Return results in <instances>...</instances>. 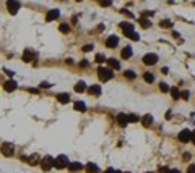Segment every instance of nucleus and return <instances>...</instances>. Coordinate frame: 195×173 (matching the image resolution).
<instances>
[{
    "label": "nucleus",
    "mask_w": 195,
    "mask_h": 173,
    "mask_svg": "<svg viewBox=\"0 0 195 173\" xmlns=\"http://www.w3.org/2000/svg\"><path fill=\"white\" fill-rule=\"evenodd\" d=\"M143 79H145L146 83H153L154 81V76L151 75V73H145V75H143Z\"/></svg>",
    "instance_id": "26"
},
{
    "label": "nucleus",
    "mask_w": 195,
    "mask_h": 173,
    "mask_svg": "<svg viewBox=\"0 0 195 173\" xmlns=\"http://www.w3.org/2000/svg\"><path fill=\"white\" fill-rule=\"evenodd\" d=\"M77 2H81V0H77Z\"/></svg>",
    "instance_id": "45"
},
{
    "label": "nucleus",
    "mask_w": 195,
    "mask_h": 173,
    "mask_svg": "<svg viewBox=\"0 0 195 173\" xmlns=\"http://www.w3.org/2000/svg\"><path fill=\"white\" fill-rule=\"evenodd\" d=\"M182 157H184V160H189V159H190V154H187V152H185V154L182 155Z\"/></svg>",
    "instance_id": "38"
},
{
    "label": "nucleus",
    "mask_w": 195,
    "mask_h": 173,
    "mask_svg": "<svg viewBox=\"0 0 195 173\" xmlns=\"http://www.w3.org/2000/svg\"><path fill=\"white\" fill-rule=\"evenodd\" d=\"M129 122L130 123H137V122H142V118L138 115H135V113H130L129 115Z\"/></svg>",
    "instance_id": "25"
},
{
    "label": "nucleus",
    "mask_w": 195,
    "mask_h": 173,
    "mask_svg": "<svg viewBox=\"0 0 195 173\" xmlns=\"http://www.w3.org/2000/svg\"><path fill=\"white\" fill-rule=\"evenodd\" d=\"M138 23H140V26L145 28V29L151 26V21H150V19H146V18H138Z\"/></svg>",
    "instance_id": "22"
},
{
    "label": "nucleus",
    "mask_w": 195,
    "mask_h": 173,
    "mask_svg": "<svg viewBox=\"0 0 195 173\" xmlns=\"http://www.w3.org/2000/svg\"><path fill=\"white\" fill-rule=\"evenodd\" d=\"M120 28L124 29V34L129 36L130 33H133V26L130 25V23H120Z\"/></svg>",
    "instance_id": "14"
},
{
    "label": "nucleus",
    "mask_w": 195,
    "mask_h": 173,
    "mask_svg": "<svg viewBox=\"0 0 195 173\" xmlns=\"http://www.w3.org/2000/svg\"><path fill=\"white\" fill-rule=\"evenodd\" d=\"M102 29H104V26H102V25H99V26H98V33H101Z\"/></svg>",
    "instance_id": "40"
},
{
    "label": "nucleus",
    "mask_w": 195,
    "mask_h": 173,
    "mask_svg": "<svg viewBox=\"0 0 195 173\" xmlns=\"http://www.w3.org/2000/svg\"><path fill=\"white\" fill-rule=\"evenodd\" d=\"M160 26L161 28H171V26H172V23H171L169 19H163V21H160Z\"/></svg>",
    "instance_id": "29"
},
{
    "label": "nucleus",
    "mask_w": 195,
    "mask_h": 173,
    "mask_svg": "<svg viewBox=\"0 0 195 173\" xmlns=\"http://www.w3.org/2000/svg\"><path fill=\"white\" fill-rule=\"evenodd\" d=\"M83 165L81 163H78V162H72V163H69V170L70 172H80V170H83Z\"/></svg>",
    "instance_id": "15"
},
{
    "label": "nucleus",
    "mask_w": 195,
    "mask_h": 173,
    "mask_svg": "<svg viewBox=\"0 0 195 173\" xmlns=\"http://www.w3.org/2000/svg\"><path fill=\"white\" fill-rule=\"evenodd\" d=\"M127 37H129V39H132V41H138V39H140V36H138V34L133 31V33H130L129 36H127Z\"/></svg>",
    "instance_id": "30"
},
{
    "label": "nucleus",
    "mask_w": 195,
    "mask_h": 173,
    "mask_svg": "<svg viewBox=\"0 0 195 173\" xmlns=\"http://www.w3.org/2000/svg\"><path fill=\"white\" fill-rule=\"evenodd\" d=\"M169 173H181V172H179L177 168H176V170H169Z\"/></svg>",
    "instance_id": "43"
},
{
    "label": "nucleus",
    "mask_w": 195,
    "mask_h": 173,
    "mask_svg": "<svg viewBox=\"0 0 195 173\" xmlns=\"http://www.w3.org/2000/svg\"><path fill=\"white\" fill-rule=\"evenodd\" d=\"M130 57H132V47H124V49H122V58L124 60H129Z\"/></svg>",
    "instance_id": "16"
},
{
    "label": "nucleus",
    "mask_w": 195,
    "mask_h": 173,
    "mask_svg": "<svg viewBox=\"0 0 195 173\" xmlns=\"http://www.w3.org/2000/svg\"><path fill=\"white\" fill-rule=\"evenodd\" d=\"M107 63H109V66H112L114 70H120V63H119L117 60H114V58H109V60H107Z\"/></svg>",
    "instance_id": "21"
},
{
    "label": "nucleus",
    "mask_w": 195,
    "mask_h": 173,
    "mask_svg": "<svg viewBox=\"0 0 195 173\" xmlns=\"http://www.w3.org/2000/svg\"><path fill=\"white\" fill-rule=\"evenodd\" d=\"M114 173H122V172H114Z\"/></svg>",
    "instance_id": "44"
},
{
    "label": "nucleus",
    "mask_w": 195,
    "mask_h": 173,
    "mask_svg": "<svg viewBox=\"0 0 195 173\" xmlns=\"http://www.w3.org/2000/svg\"><path fill=\"white\" fill-rule=\"evenodd\" d=\"M3 87H5L7 92H13L15 89H17V83H15L13 79H8V81L3 84Z\"/></svg>",
    "instance_id": "11"
},
{
    "label": "nucleus",
    "mask_w": 195,
    "mask_h": 173,
    "mask_svg": "<svg viewBox=\"0 0 195 173\" xmlns=\"http://www.w3.org/2000/svg\"><path fill=\"white\" fill-rule=\"evenodd\" d=\"M114 172H115V170H112V168H107V170H106L104 173H114Z\"/></svg>",
    "instance_id": "42"
},
{
    "label": "nucleus",
    "mask_w": 195,
    "mask_h": 173,
    "mask_svg": "<svg viewBox=\"0 0 195 173\" xmlns=\"http://www.w3.org/2000/svg\"><path fill=\"white\" fill-rule=\"evenodd\" d=\"M73 107H75V110H78V112H85L86 110V104L83 102V100H77Z\"/></svg>",
    "instance_id": "18"
},
{
    "label": "nucleus",
    "mask_w": 195,
    "mask_h": 173,
    "mask_svg": "<svg viewBox=\"0 0 195 173\" xmlns=\"http://www.w3.org/2000/svg\"><path fill=\"white\" fill-rule=\"evenodd\" d=\"M13 152H15L13 144H10V142H3L2 144V154L5 157H11V155H13Z\"/></svg>",
    "instance_id": "5"
},
{
    "label": "nucleus",
    "mask_w": 195,
    "mask_h": 173,
    "mask_svg": "<svg viewBox=\"0 0 195 173\" xmlns=\"http://www.w3.org/2000/svg\"><path fill=\"white\" fill-rule=\"evenodd\" d=\"M85 89H86V84H85V81H78L77 84H75V92H85Z\"/></svg>",
    "instance_id": "20"
},
{
    "label": "nucleus",
    "mask_w": 195,
    "mask_h": 173,
    "mask_svg": "<svg viewBox=\"0 0 195 173\" xmlns=\"http://www.w3.org/2000/svg\"><path fill=\"white\" fill-rule=\"evenodd\" d=\"M33 58H34V52L29 50V49H26L25 54H23V60H25V62H31Z\"/></svg>",
    "instance_id": "17"
},
{
    "label": "nucleus",
    "mask_w": 195,
    "mask_h": 173,
    "mask_svg": "<svg viewBox=\"0 0 195 173\" xmlns=\"http://www.w3.org/2000/svg\"><path fill=\"white\" fill-rule=\"evenodd\" d=\"M96 62H99V63H102V62H106V57L102 54H99L98 57H96Z\"/></svg>",
    "instance_id": "34"
},
{
    "label": "nucleus",
    "mask_w": 195,
    "mask_h": 173,
    "mask_svg": "<svg viewBox=\"0 0 195 173\" xmlns=\"http://www.w3.org/2000/svg\"><path fill=\"white\" fill-rule=\"evenodd\" d=\"M88 94L90 95H101V87L98 84H93V86L88 87Z\"/></svg>",
    "instance_id": "12"
},
{
    "label": "nucleus",
    "mask_w": 195,
    "mask_h": 173,
    "mask_svg": "<svg viewBox=\"0 0 195 173\" xmlns=\"http://www.w3.org/2000/svg\"><path fill=\"white\" fill-rule=\"evenodd\" d=\"M54 167L59 168V170L69 167V159H67V155H59L57 159H54Z\"/></svg>",
    "instance_id": "2"
},
{
    "label": "nucleus",
    "mask_w": 195,
    "mask_h": 173,
    "mask_svg": "<svg viewBox=\"0 0 195 173\" xmlns=\"http://www.w3.org/2000/svg\"><path fill=\"white\" fill-rule=\"evenodd\" d=\"M187 173H195V165H189V168H187Z\"/></svg>",
    "instance_id": "36"
},
{
    "label": "nucleus",
    "mask_w": 195,
    "mask_h": 173,
    "mask_svg": "<svg viewBox=\"0 0 195 173\" xmlns=\"http://www.w3.org/2000/svg\"><path fill=\"white\" fill-rule=\"evenodd\" d=\"M190 141H192V142L195 144V131H192V139H190Z\"/></svg>",
    "instance_id": "41"
},
{
    "label": "nucleus",
    "mask_w": 195,
    "mask_h": 173,
    "mask_svg": "<svg viewBox=\"0 0 195 173\" xmlns=\"http://www.w3.org/2000/svg\"><path fill=\"white\" fill-rule=\"evenodd\" d=\"M59 15H60L59 10H50L49 13L46 15V21H54L55 18H59Z\"/></svg>",
    "instance_id": "13"
},
{
    "label": "nucleus",
    "mask_w": 195,
    "mask_h": 173,
    "mask_svg": "<svg viewBox=\"0 0 195 173\" xmlns=\"http://www.w3.org/2000/svg\"><path fill=\"white\" fill-rule=\"evenodd\" d=\"M98 76H99L101 81H109V79L114 76V73H112V70H107V68H104V66H99L98 68Z\"/></svg>",
    "instance_id": "1"
},
{
    "label": "nucleus",
    "mask_w": 195,
    "mask_h": 173,
    "mask_svg": "<svg viewBox=\"0 0 195 173\" xmlns=\"http://www.w3.org/2000/svg\"><path fill=\"white\" fill-rule=\"evenodd\" d=\"M142 123L145 125V126H150V125L153 123V116H151V115H145L142 118Z\"/></svg>",
    "instance_id": "23"
},
{
    "label": "nucleus",
    "mask_w": 195,
    "mask_h": 173,
    "mask_svg": "<svg viewBox=\"0 0 195 173\" xmlns=\"http://www.w3.org/2000/svg\"><path fill=\"white\" fill-rule=\"evenodd\" d=\"M158 62V55L156 54H146L145 57H143V63H145V65H154V63Z\"/></svg>",
    "instance_id": "7"
},
{
    "label": "nucleus",
    "mask_w": 195,
    "mask_h": 173,
    "mask_svg": "<svg viewBox=\"0 0 195 173\" xmlns=\"http://www.w3.org/2000/svg\"><path fill=\"white\" fill-rule=\"evenodd\" d=\"M171 94H172V99H179L181 97V92H179V89H176V87H172V89H171Z\"/></svg>",
    "instance_id": "28"
},
{
    "label": "nucleus",
    "mask_w": 195,
    "mask_h": 173,
    "mask_svg": "<svg viewBox=\"0 0 195 173\" xmlns=\"http://www.w3.org/2000/svg\"><path fill=\"white\" fill-rule=\"evenodd\" d=\"M177 139L181 141V142H189V141L192 139V131H189V130H182L181 133H179Z\"/></svg>",
    "instance_id": "6"
},
{
    "label": "nucleus",
    "mask_w": 195,
    "mask_h": 173,
    "mask_svg": "<svg viewBox=\"0 0 195 173\" xmlns=\"http://www.w3.org/2000/svg\"><path fill=\"white\" fill-rule=\"evenodd\" d=\"M99 3H101V7H111V5H112L111 0H99Z\"/></svg>",
    "instance_id": "32"
},
{
    "label": "nucleus",
    "mask_w": 195,
    "mask_h": 173,
    "mask_svg": "<svg viewBox=\"0 0 195 173\" xmlns=\"http://www.w3.org/2000/svg\"><path fill=\"white\" fill-rule=\"evenodd\" d=\"M117 123L120 125V126H127L130 122H129V115H124V113H119L117 115Z\"/></svg>",
    "instance_id": "10"
},
{
    "label": "nucleus",
    "mask_w": 195,
    "mask_h": 173,
    "mask_svg": "<svg viewBox=\"0 0 195 173\" xmlns=\"http://www.w3.org/2000/svg\"><path fill=\"white\" fill-rule=\"evenodd\" d=\"M57 99H59V102H60V104H69V102H70V95H69V94H65V92L59 94V95H57Z\"/></svg>",
    "instance_id": "19"
},
{
    "label": "nucleus",
    "mask_w": 195,
    "mask_h": 173,
    "mask_svg": "<svg viewBox=\"0 0 195 173\" xmlns=\"http://www.w3.org/2000/svg\"><path fill=\"white\" fill-rule=\"evenodd\" d=\"M124 76H125V78H129V79H135V78H137L135 71H132V70H125L124 71Z\"/></svg>",
    "instance_id": "24"
},
{
    "label": "nucleus",
    "mask_w": 195,
    "mask_h": 173,
    "mask_svg": "<svg viewBox=\"0 0 195 173\" xmlns=\"http://www.w3.org/2000/svg\"><path fill=\"white\" fill-rule=\"evenodd\" d=\"M160 89H161L163 92H168V91H171V89H169V86H168L166 83H161V84H160Z\"/></svg>",
    "instance_id": "31"
},
{
    "label": "nucleus",
    "mask_w": 195,
    "mask_h": 173,
    "mask_svg": "<svg viewBox=\"0 0 195 173\" xmlns=\"http://www.w3.org/2000/svg\"><path fill=\"white\" fill-rule=\"evenodd\" d=\"M181 97L184 99V100H189V97H190V92H189V91H184V92L181 94Z\"/></svg>",
    "instance_id": "33"
},
{
    "label": "nucleus",
    "mask_w": 195,
    "mask_h": 173,
    "mask_svg": "<svg viewBox=\"0 0 195 173\" xmlns=\"http://www.w3.org/2000/svg\"><path fill=\"white\" fill-rule=\"evenodd\" d=\"M80 65H81V66H88V62H86V60H83V62L80 63Z\"/></svg>",
    "instance_id": "39"
},
{
    "label": "nucleus",
    "mask_w": 195,
    "mask_h": 173,
    "mask_svg": "<svg viewBox=\"0 0 195 173\" xmlns=\"http://www.w3.org/2000/svg\"><path fill=\"white\" fill-rule=\"evenodd\" d=\"M85 170H86V173H99L98 165L93 163V162H88V163H86V165H85Z\"/></svg>",
    "instance_id": "9"
},
{
    "label": "nucleus",
    "mask_w": 195,
    "mask_h": 173,
    "mask_svg": "<svg viewBox=\"0 0 195 173\" xmlns=\"http://www.w3.org/2000/svg\"><path fill=\"white\" fill-rule=\"evenodd\" d=\"M59 29L62 31L63 34H67V33H70V26L67 25V23H63V25H60V28H59Z\"/></svg>",
    "instance_id": "27"
},
{
    "label": "nucleus",
    "mask_w": 195,
    "mask_h": 173,
    "mask_svg": "<svg viewBox=\"0 0 195 173\" xmlns=\"http://www.w3.org/2000/svg\"><path fill=\"white\" fill-rule=\"evenodd\" d=\"M117 44H119V37H117V36H111V37H107V41H106V45L109 47V49H114Z\"/></svg>",
    "instance_id": "8"
},
{
    "label": "nucleus",
    "mask_w": 195,
    "mask_h": 173,
    "mask_svg": "<svg viewBox=\"0 0 195 173\" xmlns=\"http://www.w3.org/2000/svg\"><path fill=\"white\" fill-rule=\"evenodd\" d=\"M7 8H8L10 15H17L20 10V2L18 0H7Z\"/></svg>",
    "instance_id": "3"
},
{
    "label": "nucleus",
    "mask_w": 195,
    "mask_h": 173,
    "mask_svg": "<svg viewBox=\"0 0 195 173\" xmlns=\"http://www.w3.org/2000/svg\"><path fill=\"white\" fill-rule=\"evenodd\" d=\"M148 173H151V172H148Z\"/></svg>",
    "instance_id": "46"
},
{
    "label": "nucleus",
    "mask_w": 195,
    "mask_h": 173,
    "mask_svg": "<svg viewBox=\"0 0 195 173\" xmlns=\"http://www.w3.org/2000/svg\"><path fill=\"white\" fill-rule=\"evenodd\" d=\"M41 167H42V170H44V172L50 170V168L54 167V159L50 155H46L44 159H42V162H41Z\"/></svg>",
    "instance_id": "4"
},
{
    "label": "nucleus",
    "mask_w": 195,
    "mask_h": 173,
    "mask_svg": "<svg viewBox=\"0 0 195 173\" xmlns=\"http://www.w3.org/2000/svg\"><path fill=\"white\" fill-rule=\"evenodd\" d=\"M91 50H93V45H91V44H88V45L83 47V52H91Z\"/></svg>",
    "instance_id": "35"
},
{
    "label": "nucleus",
    "mask_w": 195,
    "mask_h": 173,
    "mask_svg": "<svg viewBox=\"0 0 195 173\" xmlns=\"http://www.w3.org/2000/svg\"><path fill=\"white\" fill-rule=\"evenodd\" d=\"M50 86H52L50 83H41V87H50Z\"/></svg>",
    "instance_id": "37"
}]
</instances>
